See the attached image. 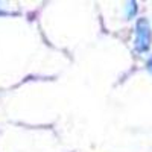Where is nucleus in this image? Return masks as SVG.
I'll return each instance as SVG.
<instances>
[{"label":"nucleus","mask_w":152,"mask_h":152,"mask_svg":"<svg viewBox=\"0 0 152 152\" xmlns=\"http://www.w3.org/2000/svg\"><path fill=\"white\" fill-rule=\"evenodd\" d=\"M148 69L152 72V58H151V59H149V62H148Z\"/></svg>","instance_id":"nucleus-2"},{"label":"nucleus","mask_w":152,"mask_h":152,"mask_svg":"<svg viewBox=\"0 0 152 152\" xmlns=\"http://www.w3.org/2000/svg\"><path fill=\"white\" fill-rule=\"evenodd\" d=\"M151 28L146 18H140L137 21V28H135V50L137 52H146L151 46Z\"/></svg>","instance_id":"nucleus-1"}]
</instances>
